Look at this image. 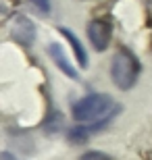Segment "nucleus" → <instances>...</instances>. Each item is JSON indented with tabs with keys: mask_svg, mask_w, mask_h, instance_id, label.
Wrapping results in <instances>:
<instances>
[{
	"mask_svg": "<svg viewBox=\"0 0 152 160\" xmlns=\"http://www.w3.org/2000/svg\"><path fill=\"white\" fill-rule=\"evenodd\" d=\"M117 112H119V104H115L108 94H90L81 100H77L71 108V114L77 123L81 125L96 123L92 131L106 125Z\"/></svg>",
	"mask_w": 152,
	"mask_h": 160,
	"instance_id": "obj_1",
	"label": "nucleus"
},
{
	"mask_svg": "<svg viewBox=\"0 0 152 160\" xmlns=\"http://www.w3.org/2000/svg\"><path fill=\"white\" fill-rule=\"evenodd\" d=\"M111 77L113 83L119 89L127 92L135 85L138 77H140V62L134 56V52H129L127 48H121L111 62Z\"/></svg>",
	"mask_w": 152,
	"mask_h": 160,
	"instance_id": "obj_2",
	"label": "nucleus"
},
{
	"mask_svg": "<svg viewBox=\"0 0 152 160\" xmlns=\"http://www.w3.org/2000/svg\"><path fill=\"white\" fill-rule=\"evenodd\" d=\"M88 38L92 42L94 50L104 52L111 46V38H113V25L106 19H94L88 25Z\"/></svg>",
	"mask_w": 152,
	"mask_h": 160,
	"instance_id": "obj_3",
	"label": "nucleus"
},
{
	"mask_svg": "<svg viewBox=\"0 0 152 160\" xmlns=\"http://www.w3.org/2000/svg\"><path fill=\"white\" fill-rule=\"evenodd\" d=\"M11 38L23 46H29L35 38V25L31 23V19L25 15H15L11 23Z\"/></svg>",
	"mask_w": 152,
	"mask_h": 160,
	"instance_id": "obj_4",
	"label": "nucleus"
},
{
	"mask_svg": "<svg viewBox=\"0 0 152 160\" xmlns=\"http://www.w3.org/2000/svg\"><path fill=\"white\" fill-rule=\"evenodd\" d=\"M48 54H50V58L54 60V65L59 67L69 79H77L79 77L77 71H75V67L69 62V58H67V54H65V50H63L60 44H50V46H48Z\"/></svg>",
	"mask_w": 152,
	"mask_h": 160,
	"instance_id": "obj_5",
	"label": "nucleus"
},
{
	"mask_svg": "<svg viewBox=\"0 0 152 160\" xmlns=\"http://www.w3.org/2000/svg\"><path fill=\"white\" fill-rule=\"evenodd\" d=\"M59 33H63L65 38H67V42L71 44V48H73V52H75V58L77 62L86 69L88 67V54H86V48L81 46V42H79V38L73 33L71 29H67V27H59Z\"/></svg>",
	"mask_w": 152,
	"mask_h": 160,
	"instance_id": "obj_6",
	"label": "nucleus"
},
{
	"mask_svg": "<svg viewBox=\"0 0 152 160\" xmlns=\"http://www.w3.org/2000/svg\"><path fill=\"white\" fill-rule=\"evenodd\" d=\"M88 135H90V127L88 125H77V127H73V129H69V139L73 143H83L88 142Z\"/></svg>",
	"mask_w": 152,
	"mask_h": 160,
	"instance_id": "obj_7",
	"label": "nucleus"
},
{
	"mask_svg": "<svg viewBox=\"0 0 152 160\" xmlns=\"http://www.w3.org/2000/svg\"><path fill=\"white\" fill-rule=\"evenodd\" d=\"M79 160H111V156H106L104 152H86V154L81 156Z\"/></svg>",
	"mask_w": 152,
	"mask_h": 160,
	"instance_id": "obj_8",
	"label": "nucleus"
},
{
	"mask_svg": "<svg viewBox=\"0 0 152 160\" xmlns=\"http://www.w3.org/2000/svg\"><path fill=\"white\" fill-rule=\"evenodd\" d=\"M31 2H34V4L38 6L42 12H48V11H50V2H48V0H31Z\"/></svg>",
	"mask_w": 152,
	"mask_h": 160,
	"instance_id": "obj_9",
	"label": "nucleus"
},
{
	"mask_svg": "<svg viewBox=\"0 0 152 160\" xmlns=\"http://www.w3.org/2000/svg\"><path fill=\"white\" fill-rule=\"evenodd\" d=\"M0 160H17V158H15L11 152H2V154H0Z\"/></svg>",
	"mask_w": 152,
	"mask_h": 160,
	"instance_id": "obj_10",
	"label": "nucleus"
},
{
	"mask_svg": "<svg viewBox=\"0 0 152 160\" xmlns=\"http://www.w3.org/2000/svg\"><path fill=\"white\" fill-rule=\"evenodd\" d=\"M148 11L152 12V0H148Z\"/></svg>",
	"mask_w": 152,
	"mask_h": 160,
	"instance_id": "obj_11",
	"label": "nucleus"
}]
</instances>
